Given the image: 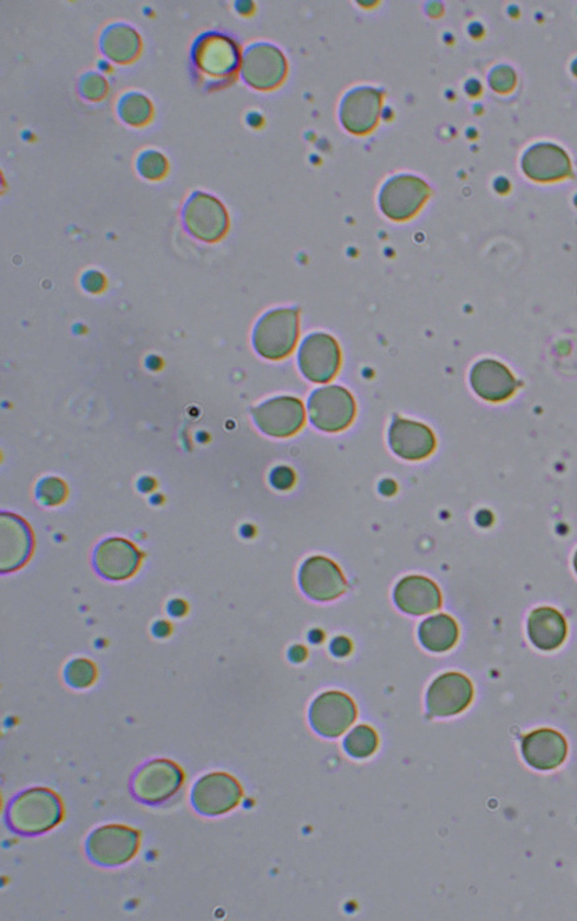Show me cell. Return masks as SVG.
I'll use <instances>...</instances> for the list:
<instances>
[{
    "instance_id": "1",
    "label": "cell",
    "mask_w": 577,
    "mask_h": 921,
    "mask_svg": "<svg viewBox=\"0 0 577 921\" xmlns=\"http://www.w3.org/2000/svg\"><path fill=\"white\" fill-rule=\"evenodd\" d=\"M190 57L196 81L208 91L231 84L241 68L239 45L225 33H202L196 37Z\"/></svg>"
},
{
    "instance_id": "2",
    "label": "cell",
    "mask_w": 577,
    "mask_h": 921,
    "mask_svg": "<svg viewBox=\"0 0 577 921\" xmlns=\"http://www.w3.org/2000/svg\"><path fill=\"white\" fill-rule=\"evenodd\" d=\"M64 819L60 796L49 788L34 787L19 793L5 809V825L21 835H41L52 831Z\"/></svg>"
},
{
    "instance_id": "3",
    "label": "cell",
    "mask_w": 577,
    "mask_h": 921,
    "mask_svg": "<svg viewBox=\"0 0 577 921\" xmlns=\"http://www.w3.org/2000/svg\"><path fill=\"white\" fill-rule=\"evenodd\" d=\"M299 318L297 309L279 308L267 312L253 331V346L261 357L279 361L287 357L297 344Z\"/></svg>"
},
{
    "instance_id": "4",
    "label": "cell",
    "mask_w": 577,
    "mask_h": 921,
    "mask_svg": "<svg viewBox=\"0 0 577 921\" xmlns=\"http://www.w3.org/2000/svg\"><path fill=\"white\" fill-rule=\"evenodd\" d=\"M185 774L176 762L152 760L144 763L131 778L129 788L136 800L159 806L180 792Z\"/></svg>"
},
{
    "instance_id": "5",
    "label": "cell",
    "mask_w": 577,
    "mask_h": 921,
    "mask_svg": "<svg viewBox=\"0 0 577 921\" xmlns=\"http://www.w3.org/2000/svg\"><path fill=\"white\" fill-rule=\"evenodd\" d=\"M140 848V833L134 828L108 825L97 828L87 841V854L93 864L117 867L128 864Z\"/></svg>"
},
{
    "instance_id": "6",
    "label": "cell",
    "mask_w": 577,
    "mask_h": 921,
    "mask_svg": "<svg viewBox=\"0 0 577 921\" xmlns=\"http://www.w3.org/2000/svg\"><path fill=\"white\" fill-rule=\"evenodd\" d=\"M287 61L278 46L256 43L242 53L241 77L248 86L259 91H272L284 83Z\"/></svg>"
},
{
    "instance_id": "7",
    "label": "cell",
    "mask_w": 577,
    "mask_h": 921,
    "mask_svg": "<svg viewBox=\"0 0 577 921\" xmlns=\"http://www.w3.org/2000/svg\"><path fill=\"white\" fill-rule=\"evenodd\" d=\"M431 190L421 178L401 174L391 178L380 193V208L393 221L415 217L429 200Z\"/></svg>"
},
{
    "instance_id": "8",
    "label": "cell",
    "mask_w": 577,
    "mask_h": 921,
    "mask_svg": "<svg viewBox=\"0 0 577 921\" xmlns=\"http://www.w3.org/2000/svg\"><path fill=\"white\" fill-rule=\"evenodd\" d=\"M183 224L195 239L216 242L227 234L228 214L225 206L215 196L195 191L182 211Z\"/></svg>"
},
{
    "instance_id": "9",
    "label": "cell",
    "mask_w": 577,
    "mask_h": 921,
    "mask_svg": "<svg viewBox=\"0 0 577 921\" xmlns=\"http://www.w3.org/2000/svg\"><path fill=\"white\" fill-rule=\"evenodd\" d=\"M310 420L318 430L336 433L355 419L357 405L351 393L340 386L318 388L309 399Z\"/></svg>"
},
{
    "instance_id": "10",
    "label": "cell",
    "mask_w": 577,
    "mask_h": 921,
    "mask_svg": "<svg viewBox=\"0 0 577 921\" xmlns=\"http://www.w3.org/2000/svg\"><path fill=\"white\" fill-rule=\"evenodd\" d=\"M242 798L240 783L227 773H210L195 783L192 805L196 812L215 818L239 806Z\"/></svg>"
},
{
    "instance_id": "11",
    "label": "cell",
    "mask_w": 577,
    "mask_h": 921,
    "mask_svg": "<svg viewBox=\"0 0 577 921\" xmlns=\"http://www.w3.org/2000/svg\"><path fill=\"white\" fill-rule=\"evenodd\" d=\"M342 355L336 339L326 333L307 336L299 348L301 372L314 384H326L336 377Z\"/></svg>"
},
{
    "instance_id": "12",
    "label": "cell",
    "mask_w": 577,
    "mask_h": 921,
    "mask_svg": "<svg viewBox=\"0 0 577 921\" xmlns=\"http://www.w3.org/2000/svg\"><path fill=\"white\" fill-rule=\"evenodd\" d=\"M383 98L382 91L366 86L347 92L339 110L346 130L355 136L370 135L382 115Z\"/></svg>"
},
{
    "instance_id": "13",
    "label": "cell",
    "mask_w": 577,
    "mask_h": 921,
    "mask_svg": "<svg viewBox=\"0 0 577 921\" xmlns=\"http://www.w3.org/2000/svg\"><path fill=\"white\" fill-rule=\"evenodd\" d=\"M253 420L261 432L272 437H291L305 424L303 401L293 397H280L256 407Z\"/></svg>"
},
{
    "instance_id": "14",
    "label": "cell",
    "mask_w": 577,
    "mask_h": 921,
    "mask_svg": "<svg viewBox=\"0 0 577 921\" xmlns=\"http://www.w3.org/2000/svg\"><path fill=\"white\" fill-rule=\"evenodd\" d=\"M358 717L355 703L349 695L330 691L314 701L310 708V723L320 736L339 737L349 729Z\"/></svg>"
},
{
    "instance_id": "15",
    "label": "cell",
    "mask_w": 577,
    "mask_h": 921,
    "mask_svg": "<svg viewBox=\"0 0 577 921\" xmlns=\"http://www.w3.org/2000/svg\"><path fill=\"white\" fill-rule=\"evenodd\" d=\"M301 589L314 601L329 602L344 594L347 583L336 562L325 557H312L299 572Z\"/></svg>"
},
{
    "instance_id": "16",
    "label": "cell",
    "mask_w": 577,
    "mask_h": 921,
    "mask_svg": "<svg viewBox=\"0 0 577 921\" xmlns=\"http://www.w3.org/2000/svg\"><path fill=\"white\" fill-rule=\"evenodd\" d=\"M143 555L128 539L113 537L104 539L94 552V568L98 575L110 581H124L139 569Z\"/></svg>"
},
{
    "instance_id": "17",
    "label": "cell",
    "mask_w": 577,
    "mask_h": 921,
    "mask_svg": "<svg viewBox=\"0 0 577 921\" xmlns=\"http://www.w3.org/2000/svg\"><path fill=\"white\" fill-rule=\"evenodd\" d=\"M474 700V686L467 676L443 674L432 682L428 693V709L432 716H454L463 713Z\"/></svg>"
},
{
    "instance_id": "18",
    "label": "cell",
    "mask_w": 577,
    "mask_h": 921,
    "mask_svg": "<svg viewBox=\"0 0 577 921\" xmlns=\"http://www.w3.org/2000/svg\"><path fill=\"white\" fill-rule=\"evenodd\" d=\"M0 526H2V532H0V537H2V545H0L2 572L21 569L29 561L32 548H34V537H32L30 526L23 519L5 512L0 518Z\"/></svg>"
},
{
    "instance_id": "19",
    "label": "cell",
    "mask_w": 577,
    "mask_h": 921,
    "mask_svg": "<svg viewBox=\"0 0 577 921\" xmlns=\"http://www.w3.org/2000/svg\"><path fill=\"white\" fill-rule=\"evenodd\" d=\"M389 444L398 457L419 461L434 452L437 441L429 427L398 418L392 423Z\"/></svg>"
},
{
    "instance_id": "20",
    "label": "cell",
    "mask_w": 577,
    "mask_h": 921,
    "mask_svg": "<svg viewBox=\"0 0 577 921\" xmlns=\"http://www.w3.org/2000/svg\"><path fill=\"white\" fill-rule=\"evenodd\" d=\"M568 746L563 735L554 729H538L524 736L522 754L531 768L553 770L566 760Z\"/></svg>"
},
{
    "instance_id": "21",
    "label": "cell",
    "mask_w": 577,
    "mask_h": 921,
    "mask_svg": "<svg viewBox=\"0 0 577 921\" xmlns=\"http://www.w3.org/2000/svg\"><path fill=\"white\" fill-rule=\"evenodd\" d=\"M522 169L530 180L551 182L570 175V161L557 145L538 144L524 154Z\"/></svg>"
},
{
    "instance_id": "22",
    "label": "cell",
    "mask_w": 577,
    "mask_h": 921,
    "mask_svg": "<svg viewBox=\"0 0 577 921\" xmlns=\"http://www.w3.org/2000/svg\"><path fill=\"white\" fill-rule=\"evenodd\" d=\"M395 602L406 614L421 616L441 609L442 594L431 579L411 576L396 585Z\"/></svg>"
},
{
    "instance_id": "23",
    "label": "cell",
    "mask_w": 577,
    "mask_h": 921,
    "mask_svg": "<svg viewBox=\"0 0 577 921\" xmlns=\"http://www.w3.org/2000/svg\"><path fill=\"white\" fill-rule=\"evenodd\" d=\"M471 385L478 397L495 403L508 400L517 390L514 375L495 360L480 361L472 368Z\"/></svg>"
},
{
    "instance_id": "24",
    "label": "cell",
    "mask_w": 577,
    "mask_h": 921,
    "mask_svg": "<svg viewBox=\"0 0 577 921\" xmlns=\"http://www.w3.org/2000/svg\"><path fill=\"white\" fill-rule=\"evenodd\" d=\"M531 643L541 650H555L562 647L567 637V623L559 611L541 607L531 612L528 623Z\"/></svg>"
},
{
    "instance_id": "25",
    "label": "cell",
    "mask_w": 577,
    "mask_h": 921,
    "mask_svg": "<svg viewBox=\"0 0 577 921\" xmlns=\"http://www.w3.org/2000/svg\"><path fill=\"white\" fill-rule=\"evenodd\" d=\"M143 49V39L133 26L114 23L106 26L101 36V50L110 61L128 65L136 61Z\"/></svg>"
},
{
    "instance_id": "26",
    "label": "cell",
    "mask_w": 577,
    "mask_h": 921,
    "mask_svg": "<svg viewBox=\"0 0 577 921\" xmlns=\"http://www.w3.org/2000/svg\"><path fill=\"white\" fill-rule=\"evenodd\" d=\"M459 638V627L454 618L449 615H435L425 621L419 627V640L423 647L437 653L455 647Z\"/></svg>"
},
{
    "instance_id": "27",
    "label": "cell",
    "mask_w": 577,
    "mask_h": 921,
    "mask_svg": "<svg viewBox=\"0 0 577 921\" xmlns=\"http://www.w3.org/2000/svg\"><path fill=\"white\" fill-rule=\"evenodd\" d=\"M117 114L131 127H144L152 122L155 109L150 99L140 92L131 91L117 103Z\"/></svg>"
},
{
    "instance_id": "28",
    "label": "cell",
    "mask_w": 577,
    "mask_h": 921,
    "mask_svg": "<svg viewBox=\"0 0 577 921\" xmlns=\"http://www.w3.org/2000/svg\"><path fill=\"white\" fill-rule=\"evenodd\" d=\"M377 746V734L369 726L357 727L344 741L347 753L355 759H366L376 752Z\"/></svg>"
},
{
    "instance_id": "29",
    "label": "cell",
    "mask_w": 577,
    "mask_h": 921,
    "mask_svg": "<svg viewBox=\"0 0 577 921\" xmlns=\"http://www.w3.org/2000/svg\"><path fill=\"white\" fill-rule=\"evenodd\" d=\"M95 664L87 658H77L68 663L65 669V681L70 687L82 690L88 689L97 680Z\"/></svg>"
},
{
    "instance_id": "30",
    "label": "cell",
    "mask_w": 577,
    "mask_h": 921,
    "mask_svg": "<svg viewBox=\"0 0 577 921\" xmlns=\"http://www.w3.org/2000/svg\"><path fill=\"white\" fill-rule=\"evenodd\" d=\"M136 168L146 180L160 181L167 175L169 163L160 151L146 150L137 158Z\"/></svg>"
},
{
    "instance_id": "31",
    "label": "cell",
    "mask_w": 577,
    "mask_h": 921,
    "mask_svg": "<svg viewBox=\"0 0 577 921\" xmlns=\"http://www.w3.org/2000/svg\"><path fill=\"white\" fill-rule=\"evenodd\" d=\"M78 89H80L81 96L87 101L101 102L109 94L108 79L100 72L89 71L81 77Z\"/></svg>"
},
{
    "instance_id": "32",
    "label": "cell",
    "mask_w": 577,
    "mask_h": 921,
    "mask_svg": "<svg viewBox=\"0 0 577 921\" xmlns=\"http://www.w3.org/2000/svg\"><path fill=\"white\" fill-rule=\"evenodd\" d=\"M36 496L38 502L45 505H58L68 497V487L64 480L49 477L44 478L37 486Z\"/></svg>"
},
{
    "instance_id": "33",
    "label": "cell",
    "mask_w": 577,
    "mask_h": 921,
    "mask_svg": "<svg viewBox=\"0 0 577 921\" xmlns=\"http://www.w3.org/2000/svg\"><path fill=\"white\" fill-rule=\"evenodd\" d=\"M516 83V72L513 69L510 68V66H497V68H495L490 72V88L494 89L496 92H500V94H508V92L514 90Z\"/></svg>"
},
{
    "instance_id": "34",
    "label": "cell",
    "mask_w": 577,
    "mask_h": 921,
    "mask_svg": "<svg viewBox=\"0 0 577 921\" xmlns=\"http://www.w3.org/2000/svg\"><path fill=\"white\" fill-rule=\"evenodd\" d=\"M296 476H294L291 467L279 466L271 474V484L278 490H288L294 485Z\"/></svg>"
},
{
    "instance_id": "35",
    "label": "cell",
    "mask_w": 577,
    "mask_h": 921,
    "mask_svg": "<svg viewBox=\"0 0 577 921\" xmlns=\"http://www.w3.org/2000/svg\"><path fill=\"white\" fill-rule=\"evenodd\" d=\"M104 276L98 272H89L83 275L82 285L84 288L88 289L89 293L98 294L101 293L104 288Z\"/></svg>"
},
{
    "instance_id": "36",
    "label": "cell",
    "mask_w": 577,
    "mask_h": 921,
    "mask_svg": "<svg viewBox=\"0 0 577 921\" xmlns=\"http://www.w3.org/2000/svg\"><path fill=\"white\" fill-rule=\"evenodd\" d=\"M332 653L339 657H343L350 655L351 651V643L349 638L339 637L336 641L331 645Z\"/></svg>"
},
{
    "instance_id": "37",
    "label": "cell",
    "mask_w": 577,
    "mask_h": 921,
    "mask_svg": "<svg viewBox=\"0 0 577 921\" xmlns=\"http://www.w3.org/2000/svg\"><path fill=\"white\" fill-rule=\"evenodd\" d=\"M185 611H186V605H185V603H183L181 601H174V602L170 603V605H169V612L173 616H182L183 614H185Z\"/></svg>"
},
{
    "instance_id": "38",
    "label": "cell",
    "mask_w": 577,
    "mask_h": 921,
    "mask_svg": "<svg viewBox=\"0 0 577 921\" xmlns=\"http://www.w3.org/2000/svg\"><path fill=\"white\" fill-rule=\"evenodd\" d=\"M170 634V627L168 623H159L155 627V635L159 637H167Z\"/></svg>"
},
{
    "instance_id": "39",
    "label": "cell",
    "mask_w": 577,
    "mask_h": 921,
    "mask_svg": "<svg viewBox=\"0 0 577 921\" xmlns=\"http://www.w3.org/2000/svg\"><path fill=\"white\" fill-rule=\"evenodd\" d=\"M574 75L577 76V61L573 65Z\"/></svg>"
},
{
    "instance_id": "40",
    "label": "cell",
    "mask_w": 577,
    "mask_h": 921,
    "mask_svg": "<svg viewBox=\"0 0 577 921\" xmlns=\"http://www.w3.org/2000/svg\"><path fill=\"white\" fill-rule=\"evenodd\" d=\"M574 565H575V570L577 572V552H576V555H575Z\"/></svg>"
}]
</instances>
